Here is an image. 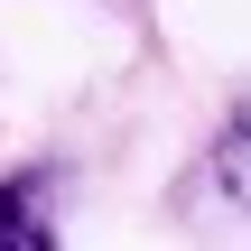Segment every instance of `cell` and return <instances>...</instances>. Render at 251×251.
I'll list each match as a JSON object with an SVG mask.
<instances>
[{
    "mask_svg": "<svg viewBox=\"0 0 251 251\" xmlns=\"http://www.w3.org/2000/svg\"><path fill=\"white\" fill-rule=\"evenodd\" d=\"M0 251H56V214H47V177L37 168L0 177Z\"/></svg>",
    "mask_w": 251,
    "mask_h": 251,
    "instance_id": "cell-1",
    "label": "cell"
},
{
    "mask_svg": "<svg viewBox=\"0 0 251 251\" xmlns=\"http://www.w3.org/2000/svg\"><path fill=\"white\" fill-rule=\"evenodd\" d=\"M214 177H224V186H233V196L251 205V102L233 112V121H224V149H214Z\"/></svg>",
    "mask_w": 251,
    "mask_h": 251,
    "instance_id": "cell-2",
    "label": "cell"
}]
</instances>
